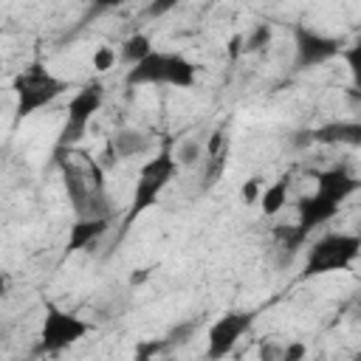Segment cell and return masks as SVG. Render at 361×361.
Returning <instances> with one entry per match:
<instances>
[{"label": "cell", "mask_w": 361, "mask_h": 361, "mask_svg": "<svg viewBox=\"0 0 361 361\" xmlns=\"http://www.w3.org/2000/svg\"><path fill=\"white\" fill-rule=\"evenodd\" d=\"M149 147H152V138H149L144 130H138V127H121V130H116V133L110 135V141H107V155H110V161L116 164V161L138 158V155L149 152Z\"/></svg>", "instance_id": "cell-11"}, {"label": "cell", "mask_w": 361, "mask_h": 361, "mask_svg": "<svg viewBox=\"0 0 361 361\" xmlns=\"http://www.w3.org/2000/svg\"><path fill=\"white\" fill-rule=\"evenodd\" d=\"M175 6H178V0H149V3H147V17L158 20V17H164L166 11H172Z\"/></svg>", "instance_id": "cell-20"}, {"label": "cell", "mask_w": 361, "mask_h": 361, "mask_svg": "<svg viewBox=\"0 0 361 361\" xmlns=\"http://www.w3.org/2000/svg\"><path fill=\"white\" fill-rule=\"evenodd\" d=\"M155 48H152V39L147 37V34H141V31H135V34H130L124 42H121V51H118V59L130 68V65H135V62H141L147 54H152Z\"/></svg>", "instance_id": "cell-16"}, {"label": "cell", "mask_w": 361, "mask_h": 361, "mask_svg": "<svg viewBox=\"0 0 361 361\" xmlns=\"http://www.w3.org/2000/svg\"><path fill=\"white\" fill-rule=\"evenodd\" d=\"M93 324L59 305H45L42 324H39V338H37V353H62L73 344H79Z\"/></svg>", "instance_id": "cell-7"}, {"label": "cell", "mask_w": 361, "mask_h": 361, "mask_svg": "<svg viewBox=\"0 0 361 361\" xmlns=\"http://www.w3.org/2000/svg\"><path fill=\"white\" fill-rule=\"evenodd\" d=\"M68 90V82L48 71L45 65H28L11 79V96H14V113L17 118H28L39 113L42 107L54 104Z\"/></svg>", "instance_id": "cell-4"}, {"label": "cell", "mask_w": 361, "mask_h": 361, "mask_svg": "<svg viewBox=\"0 0 361 361\" xmlns=\"http://www.w3.org/2000/svg\"><path fill=\"white\" fill-rule=\"evenodd\" d=\"M172 155H175V161L180 164V169H192V166H197V164L203 161L206 147H203V141H200L197 135H186V138H180V141L172 147Z\"/></svg>", "instance_id": "cell-15"}, {"label": "cell", "mask_w": 361, "mask_h": 361, "mask_svg": "<svg viewBox=\"0 0 361 361\" xmlns=\"http://www.w3.org/2000/svg\"><path fill=\"white\" fill-rule=\"evenodd\" d=\"M104 102V85L99 82H87L82 85L71 99H68V110H65V127L59 135V147H73L76 141L85 138L93 116L102 110Z\"/></svg>", "instance_id": "cell-8"}, {"label": "cell", "mask_w": 361, "mask_h": 361, "mask_svg": "<svg viewBox=\"0 0 361 361\" xmlns=\"http://www.w3.org/2000/svg\"><path fill=\"white\" fill-rule=\"evenodd\" d=\"M268 42H271V25H257V28L245 37V45H243V48H245L248 54H254V51L265 48Z\"/></svg>", "instance_id": "cell-19"}, {"label": "cell", "mask_w": 361, "mask_h": 361, "mask_svg": "<svg viewBox=\"0 0 361 361\" xmlns=\"http://www.w3.org/2000/svg\"><path fill=\"white\" fill-rule=\"evenodd\" d=\"M90 62H93V68H96V71H102V73H104V71H110V68H113L116 62H121V59H118V54H116L110 45H102V48H96V51H93Z\"/></svg>", "instance_id": "cell-18"}, {"label": "cell", "mask_w": 361, "mask_h": 361, "mask_svg": "<svg viewBox=\"0 0 361 361\" xmlns=\"http://www.w3.org/2000/svg\"><path fill=\"white\" fill-rule=\"evenodd\" d=\"M316 141H327V144H355L361 147V124L353 121V124H327L322 130L313 133Z\"/></svg>", "instance_id": "cell-14"}, {"label": "cell", "mask_w": 361, "mask_h": 361, "mask_svg": "<svg viewBox=\"0 0 361 361\" xmlns=\"http://www.w3.org/2000/svg\"><path fill=\"white\" fill-rule=\"evenodd\" d=\"M107 228H110V217H76V223L68 231L65 254H76L82 248H90Z\"/></svg>", "instance_id": "cell-12"}, {"label": "cell", "mask_w": 361, "mask_h": 361, "mask_svg": "<svg viewBox=\"0 0 361 361\" xmlns=\"http://www.w3.org/2000/svg\"><path fill=\"white\" fill-rule=\"evenodd\" d=\"M178 172H180V164L175 161L172 149H161L155 158H149L147 164H141L138 178H135V186H133V197H130V209H127L124 226H130L138 214H144L158 200V195L172 183V178Z\"/></svg>", "instance_id": "cell-6"}, {"label": "cell", "mask_w": 361, "mask_h": 361, "mask_svg": "<svg viewBox=\"0 0 361 361\" xmlns=\"http://www.w3.org/2000/svg\"><path fill=\"white\" fill-rule=\"evenodd\" d=\"M127 3H133V0H96V11H110V8H121V6H127Z\"/></svg>", "instance_id": "cell-22"}, {"label": "cell", "mask_w": 361, "mask_h": 361, "mask_svg": "<svg viewBox=\"0 0 361 361\" xmlns=\"http://www.w3.org/2000/svg\"><path fill=\"white\" fill-rule=\"evenodd\" d=\"M341 59H344V65H347L353 90L361 96V42H353L350 48H344V51H341Z\"/></svg>", "instance_id": "cell-17"}, {"label": "cell", "mask_w": 361, "mask_h": 361, "mask_svg": "<svg viewBox=\"0 0 361 361\" xmlns=\"http://www.w3.org/2000/svg\"><path fill=\"white\" fill-rule=\"evenodd\" d=\"M358 257H361V234L327 231L310 243V248L305 254V276L347 271Z\"/></svg>", "instance_id": "cell-5"}, {"label": "cell", "mask_w": 361, "mask_h": 361, "mask_svg": "<svg viewBox=\"0 0 361 361\" xmlns=\"http://www.w3.org/2000/svg\"><path fill=\"white\" fill-rule=\"evenodd\" d=\"M259 195H262V189H259L257 180H248V183L243 186V200H245V203H259Z\"/></svg>", "instance_id": "cell-21"}, {"label": "cell", "mask_w": 361, "mask_h": 361, "mask_svg": "<svg viewBox=\"0 0 361 361\" xmlns=\"http://www.w3.org/2000/svg\"><path fill=\"white\" fill-rule=\"evenodd\" d=\"M197 82V65L178 54V51H161L155 48L152 54H147L141 62L130 65L124 73V85L127 87H195Z\"/></svg>", "instance_id": "cell-3"}, {"label": "cell", "mask_w": 361, "mask_h": 361, "mask_svg": "<svg viewBox=\"0 0 361 361\" xmlns=\"http://www.w3.org/2000/svg\"><path fill=\"white\" fill-rule=\"evenodd\" d=\"M288 197H290V180L288 178H279V180H271V186L262 189L259 195V209L265 217H276L285 206H288Z\"/></svg>", "instance_id": "cell-13"}, {"label": "cell", "mask_w": 361, "mask_h": 361, "mask_svg": "<svg viewBox=\"0 0 361 361\" xmlns=\"http://www.w3.org/2000/svg\"><path fill=\"white\" fill-rule=\"evenodd\" d=\"M251 324H254L251 310H231V313H223L220 319H214L206 333V355L226 358L240 344V338L251 330Z\"/></svg>", "instance_id": "cell-10"}, {"label": "cell", "mask_w": 361, "mask_h": 361, "mask_svg": "<svg viewBox=\"0 0 361 361\" xmlns=\"http://www.w3.org/2000/svg\"><path fill=\"white\" fill-rule=\"evenodd\" d=\"M73 155L71 147L68 152L59 155V169H62V186L65 195L76 212V217H110L107 206V186H104V166L93 158Z\"/></svg>", "instance_id": "cell-2"}, {"label": "cell", "mask_w": 361, "mask_h": 361, "mask_svg": "<svg viewBox=\"0 0 361 361\" xmlns=\"http://www.w3.org/2000/svg\"><path fill=\"white\" fill-rule=\"evenodd\" d=\"M313 192L302 195L296 200V240H305L313 228L330 223L344 200H350L358 189L361 180L347 169V166H327L313 175Z\"/></svg>", "instance_id": "cell-1"}, {"label": "cell", "mask_w": 361, "mask_h": 361, "mask_svg": "<svg viewBox=\"0 0 361 361\" xmlns=\"http://www.w3.org/2000/svg\"><path fill=\"white\" fill-rule=\"evenodd\" d=\"M290 37H293V65L299 71L319 68V65L341 56V51H344L336 37H327V34L307 28V25H293Z\"/></svg>", "instance_id": "cell-9"}]
</instances>
